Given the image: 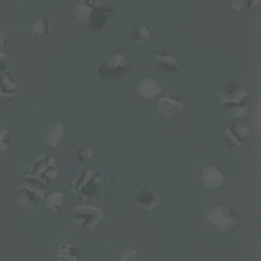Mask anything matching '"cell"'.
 <instances>
[{
	"label": "cell",
	"mask_w": 261,
	"mask_h": 261,
	"mask_svg": "<svg viewBox=\"0 0 261 261\" xmlns=\"http://www.w3.org/2000/svg\"><path fill=\"white\" fill-rule=\"evenodd\" d=\"M247 92L239 85L230 82L222 90V108L233 118H244L247 115Z\"/></svg>",
	"instance_id": "6da1fadb"
},
{
	"label": "cell",
	"mask_w": 261,
	"mask_h": 261,
	"mask_svg": "<svg viewBox=\"0 0 261 261\" xmlns=\"http://www.w3.org/2000/svg\"><path fill=\"white\" fill-rule=\"evenodd\" d=\"M101 185V177L95 170H87L82 173L79 177L74 178L71 183V191L76 194L79 198L91 199L96 196L98 187Z\"/></svg>",
	"instance_id": "7a4b0ae2"
},
{
	"label": "cell",
	"mask_w": 261,
	"mask_h": 261,
	"mask_svg": "<svg viewBox=\"0 0 261 261\" xmlns=\"http://www.w3.org/2000/svg\"><path fill=\"white\" fill-rule=\"evenodd\" d=\"M56 177H57V167H56L55 159L52 156H42L38 161L34 162L29 170V174L24 179L44 186Z\"/></svg>",
	"instance_id": "3957f363"
},
{
	"label": "cell",
	"mask_w": 261,
	"mask_h": 261,
	"mask_svg": "<svg viewBox=\"0 0 261 261\" xmlns=\"http://www.w3.org/2000/svg\"><path fill=\"white\" fill-rule=\"evenodd\" d=\"M74 221H76L77 226L84 231H91L94 230L96 226L100 223L102 220V211L95 206H90V204H80V206L74 207L73 211Z\"/></svg>",
	"instance_id": "277c9868"
},
{
	"label": "cell",
	"mask_w": 261,
	"mask_h": 261,
	"mask_svg": "<svg viewBox=\"0 0 261 261\" xmlns=\"http://www.w3.org/2000/svg\"><path fill=\"white\" fill-rule=\"evenodd\" d=\"M43 197L44 190L41 185L24 179V185L18 190L17 203L22 208H31L34 204H38Z\"/></svg>",
	"instance_id": "5b68a950"
},
{
	"label": "cell",
	"mask_w": 261,
	"mask_h": 261,
	"mask_svg": "<svg viewBox=\"0 0 261 261\" xmlns=\"http://www.w3.org/2000/svg\"><path fill=\"white\" fill-rule=\"evenodd\" d=\"M207 220L222 231L232 230L236 226V223H238L235 212L231 208H228L227 206L212 207L207 212Z\"/></svg>",
	"instance_id": "8992f818"
},
{
	"label": "cell",
	"mask_w": 261,
	"mask_h": 261,
	"mask_svg": "<svg viewBox=\"0 0 261 261\" xmlns=\"http://www.w3.org/2000/svg\"><path fill=\"white\" fill-rule=\"evenodd\" d=\"M156 110L163 118H177L185 111V102L177 95H166L158 101Z\"/></svg>",
	"instance_id": "52a82bcc"
},
{
	"label": "cell",
	"mask_w": 261,
	"mask_h": 261,
	"mask_svg": "<svg viewBox=\"0 0 261 261\" xmlns=\"http://www.w3.org/2000/svg\"><path fill=\"white\" fill-rule=\"evenodd\" d=\"M127 70V62L122 55H115L109 58L100 70L102 79H119L124 76Z\"/></svg>",
	"instance_id": "ba28073f"
},
{
	"label": "cell",
	"mask_w": 261,
	"mask_h": 261,
	"mask_svg": "<svg viewBox=\"0 0 261 261\" xmlns=\"http://www.w3.org/2000/svg\"><path fill=\"white\" fill-rule=\"evenodd\" d=\"M113 14L114 9H111L108 5L95 4L91 15L89 18V22H87V27H90L91 29H101Z\"/></svg>",
	"instance_id": "9c48e42d"
},
{
	"label": "cell",
	"mask_w": 261,
	"mask_h": 261,
	"mask_svg": "<svg viewBox=\"0 0 261 261\" xmlns=\"http://www.w3.org/2000/svg\"><path fill=\"white\" fill-rule=\"evenodd\" d=\"M137 92L140 97L146 100H153L161 94V86L154 79H144L139 82L137 87Z\"/></svg>",
	"instance_id": "30bf717a"
},
{
	"label": "cell",
	"mask_w": 261,
	"mask_h": 261,
	"mask_svg": "<svg viewBox=\"0 0 261 261\" xmlns=\"http://www.w3.org/2000/svg\"><path fill=\"white\" fill-rule=\"evenodd\" d=\"M135 202H137L140 208L145 210V211H150V210L155 208L161 201H159V197L156 196L155 192L150 190H142L135 196Z\"/></svg>",
	"instance_id": "8fae6325"
},
{
	"label": "cell",
	"mask_w": 261,
	"mask_h": 261,
	"mask_svg": "<svg viewBox=\"0 0 261 261\" xmlns=\"http://www.w3.org/2000/svg\"><path fill=\"white\" fill-rule=\"evenodd\" d=\"M56 259L60 261H79L82 259V252L77 245L63 244L57 249Z\"/></svg>",
	"instance_id": "7c38bea8"
},
{
	"label": "cell",
	"mask_w": 261,
	"mask_h": 261,
	"mask_svg": "<svg viewBox=\"0 0 261 261\" xmlns=\"http://www.w3.org/2000/svg\"><path fill=\"white\" fill-rule=\"evenodd\" d=\"M18 91V85L8 74L0 77V102H7L13 98Z\"/></svg>",
	"instance_id": "4fadbf2b"
},
{
	"label": "cell",
	"mask_w": 261,
	"mask_h": 261,
	"mask_svg": "<svg viewBox=\"0 0 261 261\" xmlns=\"http://www.w3.org/2000/svg\"><path fill=\"white\" fill-rule=\"evenodd\" d=\"M223 174L215 167H206L202 170V182L208 188H217L223 183Z\"/></svg>",
	"instance_id": "5bb4252c"
},
{
	"label": "cell",
	"mask_w": 261,
	"mask_h": 261,
	"mask_svg": "<svg viewBox=\"0 0 261 261\" xmlns=\"http://www.w3.org/2000/svg\"><path fill=\"white\" fill-rule=\"evenodd\" d=\"M155 60L161 68L167 72H177L179 70V63L178 60L169 52H156Z\"/></svg>",
	"instance_id": "9a60e30c"
},
{
	"label": "cell",
	"mask_w": 261,
	"mask_h": 261,
	"mask_svg": "<svg viewBox=\"0 0 261 261\" xmlns=\"http://www.w3.org/2000/svg\"><path fill=\"white\" fill-rule=\"evenodd\" d=\"M95 7L94 0H81L76 7V18L81 23H85L87 25L89 18L91 15L92 9Z\"/></svg>",
	"instance_id": "2e32d148"
},
{
	"label": "cell",
	"mask_w": 261,
	"mask_h": 261,
	"mask_svg": "<svg viewBox=\"0 0 261 261\" xmlns=\"http://www.w3.org/2000/svg\"><path fill=\"white\" fill-rule=\"evenodd\" d=\"M34 36L39 39H46L50 33V24L47 17H41L33 24Z\"/></svg>",
	"instance_id": "e0dca14e"
},
{
	"label": "cell",
	"mask_w": 261,
	"mask_h": 261,
	"mask_svg": "<svg viewBox=\"0 0 261 261\" xmlns=\"http://www.w3.org/2000/svg\"><path fill=\"white\" fill-rule=\"evenodd\" d=\"M63 132H65V129H63V126L61 124L53 125V126L50 127L49 132H48V134H47L48 145H49V146H57L58 143H60V140L62 139Z\"/></svg>",
	"instance_id": "ac0fdd59"
},
{
	"label": "cell",
	"mask_w": 261,
	"mask_h": 261,
	"mask_svg": "<svg viewBox=\"0 0 261 261\" xmlns=\"http://www.w3.org/2000/svg\"><path fill=\"white\" fill-rule=\"evenodd\" d=\"M46 204L48 208L52 210V211H60L63 204V194L60 193V192H55V193L49 194Z\"/></svg>",
	"instance_id": "d6986e66"
},
{
	"label": "cell",
	"mask_w": 261,
	"mask_h": 261,
	"mask_svg": "<svg viewBox=\"0 0 261 261\" xmlns=\"http://www.w3.org/2000/svg\"><path fill=\"white\" fill-rule=\"evenodd\" d=\"M230 130H231V133H232L233 137H235L241 144H242V142H245V140L250 137V133H251L250 132L249 127L245 126V125H235V126Z\"/></svg>",
	"instance_id": "ffe728a7"
},
{
	"label": "cell",
	"mask_w": 261,
	"mask_h": 261,
	"mask_svg": "<svg viewBox=\"0 0 261 261\" xmlns=\"http://www.w3.org/2000/svg\"><path fill=\"white\" fill-rule=\"evenodd\" d=\"M12 146V134L9 130H2L0 132V149L2 151H7Z\"/></svg>",
	"instance_id": "44dd1931"
},
{
	"label": "cell",
	"mask_w": 261,
	"mask_h": 261,
	"mask_svg": "<svg viewBox=\"0 0 261 261\" xmlns=\"http://www.w3.org/2000/svg\"><path fill=\"white\" fill-rule=\"evenodd\" d=\"M257 3L259 2H254V0H231V7L236 10H242L246 8H252Z\"/></svg>",
	"instance_id": "7402d4cb"
},
{
	"label": "cell",
	"mask_w": 261,
	"mask_h": 261,
	"mask_svg": "<svg viewBox=\"0 0 261 261\" xmlns=\"http://www.w3.org/2000/svg\"><path fill=\"white\" fill-rule=\"evenodd\" d=\"M149 34H150V32L148 31L146 27H139V28L135 29L132 37L135 39V41L142 42V41H145V39H148Z\"/></svg>",
	"instance_id": "603a6c76"
},
{
	"label": "cell",
	"mask_w": 261,
	"mask_h": 261,
	"mask_svg": "<svg viewBox=\"0 0 261 261\" xmlns=\"http://www.w3.org/2000/svg\"><path fill=\"white\" fill-rule=\"evenodd\" d=\"M92 156H94V151H92V149L90 148L89 145H86V146H84V148L80 149V151H79L80 161L89 162Z\"/></svg>",
	"instance_id": "cb8c5ba5"
},
{
	"label": "cell",
	"mask_w": 261,
	"mask_h": 261,
	"mask_svg": "<svg viewBox=\"0 0 261 261\" xmlns=\"http://www.w3.org/2000/svg\"><path fill=\"white\" fill-rule=\"evenodd\" d=\"M225 138H226V140H227V142L230 143V145H232V146H240V145H241V143H240L239 140L236 139V138L232 135V133H231L230 127H227V129H226Z\"/></svg>",
	"instance_id": "d4e9b609"
},
{
	"label": "cell",
	"mask_w": 261,
	"mask_h": 261,
	"mask_svg": "<svg viewBox=\"0 0 261 261\" xmlns=\"http://www.w3.org/2000/svg\"><path fill=\"white\" fill-rule=\"evenodd\" d=\"M135 255H137V251L133 249L125 250V251L121 252V256H120V260H133L135 259Z\"/></svg>",
	"instance_id": "484cf974"
},
{
	"label": "cell",
	"mask_w": 261,
	"mask_h": 261,
	"mask_svg": "<svg viewBox=\"0 0 261 261\" xmlns=\"http://www.w3.org/2000/svg\"><path fill=\"white\" fill-rule=\"evenodd\" d=\"M7 66H8L7 56H5V53L3 52V50H0V72L5 71Z\"/></svg>",
	"instance_id": "4316f807"
},
{
	"label": "cell",
	"mask_w": 261,
	"mask_h": 261,
	"mask_svg": "<svg viewBox=\"0 0 261 261\" xmlns=\"http://www.w3.org/2000/svg\"><path fill=\"white\" fill-rule=\"evenodd\" d=\"M8 43V37L4 31H0V48H4Z\"/></svg>",
	"instance_id": "83f0119b"
}]
</instances>
